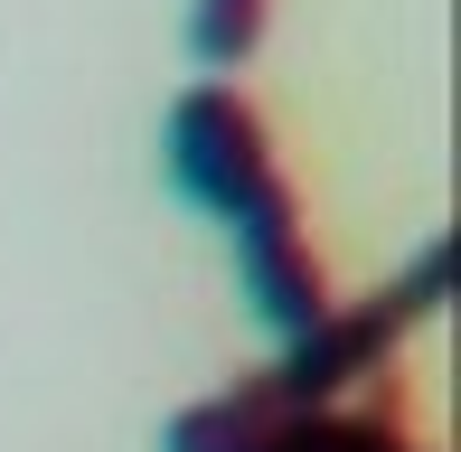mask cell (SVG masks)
Listing matches in <instances>:
<instances>
[{"mask_svg": "<svg viewBox=\"0 0 461 452\" xmlns=\"http://www.w3.org/2000/svg\"><path fill=\"white\" fill-rule=\"evenodd\" d=\"M170 179L198 198L207 217H236L245 198H264L283 179L264 113L245 104L226 76H207V86H188L179 104H170Z\"/></svg>", "mask_w": 461, "mask_h": 452, "instance_id": "obj_1", "label": "cell"}, {"mask_svg": "<svg viewBox=\"0 0 461 452\" xmlns=\"http://www.w3.org/2000/svg\"><path fill=\"white\" fill-rule=\"evenodd\" d=\"M226 236H236V274H245V293H255V312L274 321L283 339L321 330V321L339 312V302H330V274H321V255H311L302 189H292V179H274L264 198H245V208L226 217Z\"/></svg>", "mask_w": 461, "mask_h": 452, "instance_id": "obj_2", "label": "cell"}, {"mask_svg": "<svg viewBox=\"0 0 461 452\" xmlns=\"http://www.w3.org/2000/svg\"><path fill=\"white\" fill-rule=\"evenodd\" d=\"M245 452H424L395 424V405H386V377L367 386V396H348V405H311V415H274Z\"/></svg>", "mask_w": 461, "mask_h": 452, "instance_id": "obj_3", "label": "cell"}, {"mask_svg": "<svg viewBox=\"0 0 461 452\" xmlns=\"http://www.w3.org/2000/svg\"><path fill=\"white\" fill-rule=\"evenodd\" d=\"M274 415H283V396L264 386V367H255V377L217 386V396L179 405V415H170V434H160V452H245Z\"/></svg>", "mask_w": 461, "mask_h": 452, "instance_id": "obj_4", "label": "cell"}, {"mask_svg": "<svg viewBox=\"0 0 461 452\" xmlns=\"http://www.w3.org/2000/svg\"><path fill=\"white\" fill-rule=\"evenodd\" d=\"M264 19H274V0H198L188 10V48H198V67H245V57L264 48Z\"/></svg>", "mask_w": 461, "mask_h": 452, "instance_id": "obj_5", "label": "cell"}]
</instances>
